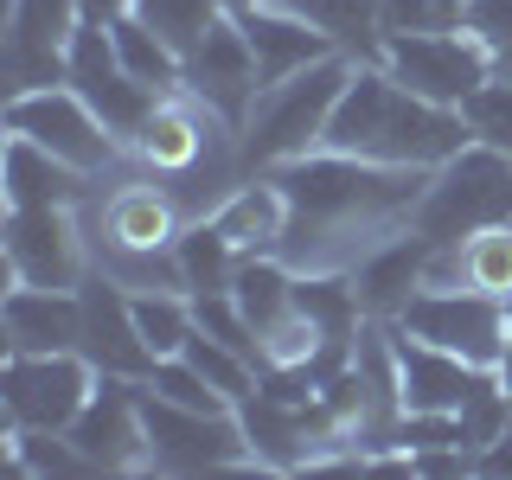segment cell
<instances>
[{
  "instance_id": "cell-1",
  "label": "cell",
  "mask_w": 512,
  "mask_h": 480,
  "mask_svg": "<svg viewBox=\"0 0 512 480\" xmlns=\"http://www.w3.org/2000/svg\"><path fill=\"white\" fill-rule=\"evenodd\" d=\"M269 173L288 192V231L276 256L295 276H352L365 256L416 231V205L429 186V167H384L333 148L282 160Z\"/></svg>"
},
{
  "instance_id": "cell-2",
  "label": "cell",
  "mask_w": 512,
  "mask_h": 480,
  "mask_svg": "<svg viewBox=\"0 0 512 480\" xmlns=\"http://www.w3.org/2000/svg\"><path fill=\"white\" fill-rule=\"evenodd\" d=\"M468 141L474 135H468V122H461V109L416 96L410 84H397L384 64H359L320 148L384 160V167H442V160L461 154Z\"/></svg>"
},
{
  "instance_id": "cell-3",
  "label": "cell",
  "mask_w": 512,
  "mask_h": 480,
  "mask_svg": "<svg viewBox=\"0 0 512 480\" xmlns=\"http://www.w3.org/2000/svg\"><path fill=\"white\" fill-rule=\"evenodd\" d=\"M352 71H359V58L333 52V58H320V64H308V71L282 77V84H269L256 96V109L244 116V128H237L244 173H269V167H282V160L314 154L320 141H327V122H333V109H340Z\"/></svg>"
},
{
  "instance_id": "cell-4",
  "label": "cell",
  "mask_w": 512,
  "mask_h": 480,
  "mask_svg": "<svg viewBox=\"0 0 512 480\" xmlns=\"http://www.w3.org/2000/svg\"><path fill=\"white\" fill-rule=\"evenodd\" d=\"M487 224H512V154L468 141L442 167H429L423 205H416V237L461 244V237L487 231Z\"/></svg>"
},
{
  "instance_id": "cell-5",
  "label": "cell",
  "mask_w": 512,
  "mask_h": 480,
  "mask_svg": "<svg viewBox=\"0 0 512 480\" xmlns=\"http://www.w3.org/2000/svg\"><path fill=\"white\" fill-rule=\"evenodd\" d=\"M7 135L39 141V148H52L58 160H71V167L96 173V180H103V173L135 167V160H128V141H122L103 116H96L90 96L71 90V84L13 90V96H7Z\"/></svg>"
},
{
  "instance_id": "cell-6",
  "label": "cell",
  "mask_w": 512,
  "mask_h": 480,
  "mask_svg": "<svg viewBox=\"0 0 512 480\" xmlns=\"http://www.w3.org/2000/svg\"><path fill=\"white\" fill-rule=\"evenodd\" d=\"M378 64L397 77V84H410L416 96H429V103H448V109H461V103H468V96L487 84L493 71H500V58H493L468 26L384 32Z\"/></svg>"
},
{
  "instance_id": "cell-7",
  "label": "cell",
  "mask_w": 512,
  "mask_h": 480,
  "mask_svg": "<svg viewBox=\"0 0 512 480\" xmlns=\"http://www.w3.org/2000/svg\"><path fill=\"white\" fill-rule=\"evenodd\" d=\"M141 423H148V468L160 474H218L250 461V436L237 410H186L141 384Z\"/></svg>"
},
{
  "instance_id": "cell-8",
  "label": "cell",
  "mask_w": 512,
  "mask_h": 480,
  "mask_svg": "<svg viewBox=\"0 0 512 480\" xmlns=\"http://www.w3.org/2000/svg\"><path fill=\"white\" fill-rule=\"evenodd\" d=\"M397 327L429 340V346H442V352H461L480 372H500L506 340H512V301L480 295V288H423L397 314Z\"/></svg>"
},
{
  "instance_id": "cell-9",
  "label": "cell",
  "mask_w": 512,
  "mask_h": 480,
  "mask_svg": "<svg viewBox=\"0 0 512 480\" xmlns=\"http://www.w3.org/2000/svg\"><path fill=\"white\" fill-rule=\"evenodd\" d=\"M7 282L26 288H84L90 237L77 205H7Z\"/></svg>"
},
{
  "instance_id": "cell-10",
  "label": "cell",
  "mask_w": 512,
  "mask_h": 480,
  "mask_svg": "<svg viewBox=\"0 0 512 480\" xmlns=\"http://www.w3.org/2000/svg\"><path fill=\"white\" fill-rule=\"evenodd\" d=\"M231 141H237V128L224 122L212 103H199L186 84H173V90H160V103L148 109V122L128 135V160L148 167V173H160V180H180V173H192L205 154L231 148Z\"/></svg>"
},
{
  "instance_id": "cell-11",
  "label": "cell",
  "mask_w": 512,
  "mask_h": 480,
  "mask_svg": "<svg viewBox=\"0 0 512 480\" xmlns=\"http://www.w3.org/2000/svg\"><path fill=\"white\" fill-rule=\"evenodd\" d=\"M96 378L103 372H96L84 352H7V372H0L7 423H20V429H71L77 410L90 404Z\"/></svg>"
},
{
  "instance_id": "cell-12",
  "label": "cell",
  "mask_w": 512,
  "mask_h": 480,
  "mask_svg": "<svg viewBox=\"0 0 512 480\" xmlns=\"http://www.w3.org/2000/svg\"><path fill=\"white\" fill-rule=\"evenodd\" d=\"M96 474H128L148 468V423H141V384L135 378H96L90 404L64 429Z\"/></svg>"
},
{
  "instance_id": "cell-13",
  "label": "cell",
  "mask_w": 512,
  "mask_h": 480,
  "mask_svg": "<svg viewBox=\"0 0 512 480\" xmlns=\"http://www.w3.org/2000/svg\"><path fill=\"white\" fill-rule=\"evenodd\" d=\"M180 84L199 96V103H212L231 128H244V116L256 109V96H263V77H256V52H250L244 26H237L231 13H218V26L186 52Z\"/></svg>"
},
{
  "instance_id": "cell-14",
  "label": "cell",
  "mask_w": 512,
  "mask_h": 480,
  "mask_svg": "<svg viewBox=\"0 0 512 480\" xmlns=\"http://www.w3.org/2000/svg\"><path fill=\"white\" fill-rule=\"evenodd\" d=\"M84 7L77 0H7V77L13 90L64 84V52H71Z\"/></svg>"
},
{
  "instance_id": "cell-15",
  "label": "cell",
  "mask_w": 512,
  "mask_h": 480,
  "mask_svg": "<svg viewBox=\"0 0 512 480\" xmlns=\"http://www.w3.org/2000/svg\"><path fill=\"white\" fill-rule=\"evenodd\" d=\"M84 340H77V352L96 365L103 378H148L154 372V352L148 340H141V327H135V301H128V288H116L109 276H84Z\"/></svg>"
},
{
  "instance_id": "cell-16",
  "label": "cell",
  "mask_w": 512,
  "mask_h": 480,
  "mask_svg": "<svg viewBox=\"0 0 512 480\" xmlns=\"http://www.w3.org/2000/svg\"><path fill=\"white\" fill-rule=\"evenodd\" d=\"M487 384H493V372H480L461 352H442V346H429V340H416V333L397 327V391H404V410L461 416Z\"/></svg>"
},
{
  "instance_id": "cell-17",
  "label": "cell",
  "mask_w": 512,
  "mask_h": 480,
  "mask_svg": "<svg viewBox=\"0 0 512 480\" xmlns=\"http://www.w3.org/2000/svg\"><path fill=\"white\" fill-rule=\"evenodd\" d=\"M231 20L244 26V39H250V52H256V77H263V90L340 52V45H333L327 32L295 7V0H276V7H256V13H231Z\"/></svg>"
},
{
  "instance_id": "cell-18",
  "label": "cell",
  "mask_w": 512,
  "mask_h": 480,
  "mask_svg": "<svg viewBox=\"0 0 512 480\" xmlns=\"http://www.w3.org/2000/svg\"><path fill=\"white\" fill-rule=\"evenodd\" d=\"M7 352H77L84 340V295L77 288H26L13 282L0 301Z\"/></svg>"
},
{
  "instance_id": "cell-19",
  "label": "cell",
  "mask_w": 512,
  "mask_h": 480,
  "mask_svg": "<svg viewBox=\"0 0 512 480\" xmlns=\"http://www.w3.org/2000/svg\"><path fill=\"white\" fill-rule=\"evenodd\" d=\"M212 224L237 244V256H276L288 231V192L276 186V173H250L231 186V199L212 212Z\"/></svg>"
},
{
  "instance_id": "cell-20",
  "label": "cell",
  "mask_w": 512,
  "mask_h": 480,
  "mask_svg": "<svg viewBox=\"0 0 512 480\" xmlns=\"http://www.w3.org/2000/svg\"><path fill=\"white\" fill-rule=\"evenodd\" d=\"M96 192V173L58 160L52 148L26 135H7V205H84Z\"/></svg>"
},
{
  "instance_id": "cell-21",
  "label": "cell",
  "mask_w": 512,
  "mask_h": 480,
  "mask_svg": "<svg viewBox=\"0 0 512 480\" xmlns=\"http://www.w3.org/2000/svg\"><path fill=\"white\" fill-rule=\"evenodd\" d=\"M423 250H429V237L410 231V237L384 244L378 256H365V263L352 269V288H359L365 320H397L416 295H423Z\"/></svg>"
},
{
  "instance_id": "cell-22",
  "label": "cell",
  "mask_w": 512,
  "mask_h": 480,
  "mask_svg": "<svg viewBox=\"0 0 512 480\" xmlns=\"http://www.w3.org/2000/svg\"><path fill=\"white\" fill-rule=\"evenodd\" d=\"M109 39H116V58H122V71H128V77H141V84H154V90H173V84H180L186 58L173 52V45L160 39V32L141 20L135 7L109 20Z\"/></svg>"
},
{
  "instance_id": "cell-23",
  "label": "cell",
  "mask_w": 512,
  "mask_h": 480,
  "mask_svg": "<svg viewBox=\"0 0 512 480\" xmlns=\"http://www.w3.org/2000/svg\"><path fill=\"white\" fill-rule=\"evenodd\" d=\"M237 244L218 231L212 218H192L180 231V276H186V295H224L237 282Z\"/></svg>"
},
{
  "instance_id": "cell-24",
  "label": "cell",
  "mask_w": 512,
  "mask_h": 480,
  "mask_svg": "<svg viewBox=\"0 0 512 480\" xmlns=\"http://www.w3.org/2000/svg\"><path fill=\"white\" fill-rule=\"evenodd\" d=\"M308 20L327 32L340 52H352L359 64H378L384 52V13H378V0H295Z\"/></svg>"
},
{
  "instance_id": "cell-25",
  "label": "cell",
  "mask_w": 512,
  "mask_h": 480,
  "mask_svg": "<svg viewBox=\"0 0 512 480\" xmlns=\"http://www.w3.org/2000/svg\"><path fill=\"white\" fill-rule=\"evenodd\" d=\"M135 301V327L148 340L154 359H180L186 340H192V295H173V288H148V295H128Z\"/></svg>"
},
{
  "instance_id": "cell-26",
  "label": "cell",
  "mask_w": 512,
  "mask_h": 480,
  "mask_svg": "<svg viewBox=\"0 0 512 480\" xmlns=\"http://www.w3.org/2000/svg\"><path fill=\"white\" fill-rule=\"evenodd\" d=\"M461 269H468V288L512 301V224H487V231L461 237Z\"/></svg>"
},
{
  "instance_id": "cell-27",
  "label": "cell",
  "mask_w": 512,
  "mask_h": 480,
  "mask_svg": "<svg viewBox=\"0 0 512 480\" xmlns=\"http://www.w3.org/2000/svg\"><path fill=\"white\" fill-rule=\"evenodd\" d=\"M135 13H141V20H148L154 32H160V39H167L173 45V52H192V45H199L205 39V32H212L218 26V0H135Z\"/></svg>"
},
{
  "instance_id": "cell-28",
  "label": "cell",
  "mask_w": 512,
  "mask_h": 480,
  "mask_svg": "<svg viewBox=\"0 0 512 480\" xmlns=\"http://www.w3.org/2000/svg\"><path fill=\"white\" fill-rule=\"evenodd\" d=\"M461 122H468V135H474V141H487V148L512 154V77H506V71H493L487 84H480L468 103H461Z\"/></svg>"
},
{
  "instance_id": "cell-29",
  "label": "cell",
  "mask_w": 512,
  "mask_h": 480,
  "mask_svg": "<svg viewBox=\"0 0 512 480\" xmlns=\"http://www.w3.org/2000/svg\"><path fill=\"white\" fill-rule=\"evenodd\" d=\"M141 384H148L154 397H167V404H186V410H237V404H224L212 384H205V372L186 359V352H180V359H154V372Z\"/></svg>"
},
{
  "instance_id": "cell-30",
  "label": "cell",
  "mask_w": 512,
  "mask_h": 480,
  "mask_svg": "<svg viewBox=\"0 0 512 480\" xmlns=\"http://www.w3.org/2000/svg\"><path fill=\"white\" fill-rule=\"evenodd\" d=\"M461 26H468L500 64L512 58V0H468V7H461Z\"/></svg>"
},
{
  "instance_id": "cell-31",
  "label": "cell",
  "mask_w": 512,
  "mask_h": 480,
  "mask_svg": "<svg viewBox=\"0 0 512 480\" xmlns=\"http://www.w3.org/2000/svg\"><path fill=\"white\" fill-rule=\"evenodd\" d=\"M384 32H423V26H448L442 0H378Z\"/></svg>"
},
{
  "instance_id": "cell-32",
  "label": "cell",
  "mask_w": 512,
  "mask_h": 480,
  "mask_svg": "<svg viewBox=\"0 0 512 480\" xmlns=\"http://www.w3.org/2000/svg\"><path fill=\"white\" fill-rule=\"evenodd\" d=\"M480 474H512V423L480 448Z\"/></svg>"
},
{
  "instance_id": "cell-33",
  "label": "cell",
  "mask_w": 512,
  "mask_h": 480,
  "mask_svg": "<svg viewBox=\"0 0 512 480\" xmlns=\"http://www.w3.org/2000/svg\"><path fill=\"white\" fill-rule=\"evenodd\" d=\"M77 7H84V20H116V13H128V7H135V0H77Z\"/></svg>"
},
{
  "instance_id": "cell-34",
  "label": "cell",
  "mask_w": 512,
  "mask_h": 480,
  "mask_svg": "<svg viewBox=\"0 0 512 480\" xmlns=\"http://www.w3.org/2000/svg\"><path fill=\"white\" fill-rule=\"evenodd\" d=\"M224 13H256V7H276V0H218Z\"/></svg>"
},
{
  "instance_id": "cell-35",
  "label": "cell",
  "mask_w": 512,
  "mask_h": 480,
  "mask_svg": "<svg viewBox=\"0 0 512 480\" xmlns=\"http://www.w3.org/2000/svg\"><path fill=\"white\" fill-rule=\"evenodd\" d=\"M493 378H500V391L512 397V340H506V359H500V372H493Z\"/></svg>"
},
{
  "instance_id": "cell-36",
  "label": "cell",
  "mask_w": 512,
  "mask_h": 480,
  "mask_svg": "<svg viewBox=\"0 0 512 480\" xmlns=\"http://www.w3.org/2000/svg\"><path fill=\"white\" fill-rule=\"evenodd\" d=\"M461 7H468V0H442V13H448V26H461Z\"/></svg>"
},
{
  "instance_id": "cell-37",
  "label": "cell",
  "mask_w": 512,
  "mask_h": 480,
  "mask_svg": "<svg viewBox=\"0 0 512 480\" xmlns=\"http://www.w3.org/2000/svg\"><path fill=\"white\" fill-rule=\"evenodd\" d=\"M500 71H506V77H512V58H506V64H500Z\"/></svg>"
}]
</instances>
